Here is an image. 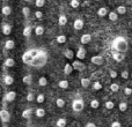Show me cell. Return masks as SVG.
Segmentation results:
<instances>
[{"label":"cell","mask_w":132,"mask_h":127,"mask_svg":"<svg viewBox=\"0 0 132 127\" xmlns=\"http://www.w3.org/2000/svg\"><path fill=\"white\" fill-rule=\"evenodd\" d=\"M108 8L107 7H101V8H98V11H97V15L98 16H101V17H103V16H105V15H108Z\"/></svg>","instance_id":"7402d4cb"},{"label":"cell","mask_w":132,"mask_h":127,"mask_svg":"<svg viewBox=\"0 0 132 127\" xmlns=\"http://www.w3.org/2000/svg\"><path fill=\"white\" fill-rule=\"evenodd\" d=\"M58 23H59V25H65L66 23H67V17H66L65 15H59Z\"/></svg>","instance_id":"83f0119b"},{"label":"cell","mask_w":132,"mask_h":127,"mask_svg":"<svg viewBox=\"0 0 132 127\" xmlns=\"http://www.w3.org/2000/svg\"><path fill=\"white\" fill-rule=\"evenodd\" d=\"M58 86H59L60 89H67L68 88V81L67 80H60Z\"/></svg>","instance_id":"484cf974"},{"label":"cell","mask_w":132,"mask_h":127,"mask_svg":"<svg viewBox=\"0 0 132 127\" xmlns=\"http://www.w3.org/2000/svg\"><path fill=\"white\" fill-rule=\"evenodd\" d=\"M73 27H74L75 30H81L84 28V21L81 19H77L74 21V23H73Z\"/></svg>","instance_id":"8fae6325"},{"label":"cell","mask_w":132,"mask_h":127,"mask_svg":"<svg viewBox=\"0 0 132 127\" xmlns=\"http://www.w3.org/2000/svg\"><path fill=\"white\" fill-rule=\"evenodd\" d=\"M31 32H32V28L30 27V25H27V27H24L23 28V36L24 37H30V35H31Z\"/></svg>","instance_id":"ffe728a7"},{"label":"cell","mask_w":132,"mask_h":127,"mask_svg":"<svg viewBox=\"0 0 132 127\" xmlns=\"http://www.w3.org/2000/svg\"><path fill=\"white\" fill-rule=\"evenodd\" d=\"M35 17H36V19H38V20H41V19L43 17V13H42L41 11H37V12H35Z\"/></svg>","instance_id":"f6af8a7d"},{"label":"cell","mask_w":132,"mask_h":127,"mask_svg":"<svg viewBox=\"0 0 132 127\" xmlns=\"http://www.w3.org/2000/svg\"><path fill=\"white\" fill-rule=\"evenodd\" d=\"M30 12H31V11H30V8L28 6H24L22 8V14H23V16H24V17H28V16L30 15Z\"/></svg>","instance_id":"1f68e13d"},{"label":"cell","mask_w":132,"mask_h":127,"mask_svg":"<svg viewBox=\"0 0 132 127\" xmlns=\"http://www.w3.org/2000/svg\"><path fill=\"white\" fill-rule=\"evenodd\" d=\"M116 13L119 14V15H123V14H125L126 13L125 6H118V7H117V12H116Z\"/></svg>","instance_id":"e575fe53"},{"label":"cell","mask_w":132,"mask_h":127,"mask_svg":"<svg viewBox=\"0 0 132 127\" xmlns=\"http://www.w3.org/2000/svg\"><path fill=\"white\" fill-rule=\"evenodd\" d=\"M0 120H1L2 124H8L9 120H11V113L6 109L0 110Z\"/></svg>","instance_id":"277c9868"},{"label":"cell","mask_w":132,"mask_h":127,"mask_svg":"<svg viewBox=\"0 0 132 127\" xmlns=\"http://www.w3.org/2000/svg\"><path fill=\"white\" fill-rule=\"evenodd\" d=\"M35 114H36L37 118H43V117L45 116V110H44L43 107H37V109L35 110Z\"/></svg>","instance_id":"ac0fdd59"},{"label":"cell","mask_w":132,"mask_h":127,"mask_svg":"<svg viewBox=\"0 0 132 127\" xmlns=\"http://www.w3.org/2000/svg\"><path fill=\"white\" fill-rule=\"evenodd\" d=\"M46 61H48V53H46V51L38 49V52H37V55L32 58V61L30 63V66L39 68V67H43V66L46 63Z\"/></svg>","instance_id":"7a4b0ae2"},{"label":"cell","mask_w":132,"mask_h":127,"mask_svg":"<svg viewBox=\"0 0 132 127\" xmlns=\"http://www.w3.org/2000/svg\"><path fill=\"white\" fill-rule=\"evenodd\" d=\"M23 1H27V2H31V0H23Z\"/></svg>","instance_id":"816d5d0a"},{"label":"cell","mask_w":132,"mask_h":127,"mask_svg":"<svg viewBox=\"0 0 132 127\" xmlns=\"http://www.w3.org/2000/svg\"><path fill=\"white\" fill-rule=\"evenodd\" d=\"M73 72V67L71 63H65L64 66V73L65 74H71V73Z\"/></svg>","instance_id":"d4e9b609"},{"label":"cell","mask_w":132,"mask_h":127,"mask_svg":"<svg viewBox=\"0 0 132 127\" xmlns=\"http://www.w3.org/2000/svg\"><path fill=\"white\" fill-rule=\"evenodd\" d=\"M85 57H86V50L84 48H79L77 52V58L81 60V59H85Z\"/></svg>","instance_id":"5bb4252c"},{"label":"cell","mask_w":132,"mask_h":127,"mask_svg":"<svg viewBox=\"0 0 132 127\" xmlns=\"http://www.w3.org/2000/svg\"><path fill=\"white\" fill-rule=\"evenodd\" d=\"M56 125H57V127H65L66 126V120L64 118H59L57 120V123H56Z\"/></svg>","instance_id":"836d02e7"},{"label":"cell","mask_w":132,"mask_h":127,"mask_svg":"<svg viewBox=\"0 0 132 127\" xmlns=\"http://www.w3.org/2000/svg\"><path fill=\"white\" fill-rule=\"evenodd\" d=\"M90 39H92L90 34H84L81 36V38H80V41H81L82 44H87V43H89V42H90Z\"/></svg>","instance_id":"d6986e66"},{"label":"cell","mask_w":132,"mask_h":127,"mask_svg":"<svg viewBox=\"0 0 132 127\" xmlns=\"http://www.w3.org/2000/svg\"><path fill=\"white\" fill-rule=\"evenodd\" d=\"M112 58L115 59V61H123L125 56L124 53H119V52H112Z\"/></svg>","instance_id":"7c38bea8"},{"label":"cell","mask_w":132,"mask_h":127,"mask_svg":"<svg viewBox=\"0 0 132 127\" xmlns=\"http://www.w3.org/2000/svg\"><path fill=\"white\" fill-rule=\"evenodd\" d=\"M92 62L93 63H95V65H102L103 63V61H104V60H103V58L101 57V56H94V57H92Z\"/></svg>","instance_id":"4fadbf2b"},{"label":"cell","mask_w":132,"mask_h":127,"mask_svg":"<svg viewBox=\"0 0 132 127\" xmlns=\"http://www.w3.org/2000/svg\"><path fill=\"white\" fill-rule=\"evenodd\" d=\"M15 98H16V93L15 91H13V90L7 91V93L5 94V96H4V102L5 103H12V102L15 101Z\"/></svg>","instance_id":"5b68a950"},{"label":"cell","mask_w":132,"mask_h":127,"mask_svg":"<svg viewBox=\"0 0 132 127\" xmlns=\"http://www.w3.org/2000/svg\"><path fill=\"white\" fill-rule=\"evenodd\" d=\"M104 106L107 107L108 110H111V109H114V107H115V103L111 102V101H108V102H105Z\"/></svg>","instance_id":"74e56055"},{"label":"cell","mask_w":132,"mask_h":127,"mask_svg":"<svg viewBox=\"0 0 132 127\" xmlns=\"http://www.w3.org/2000/svg\"><path fill=\"white\" fill-rule=\"evenodd\" d=\"M44 5H45V0H35V6L38 8H42Z\"/></svg>","instance_id":"8d00e7d4"},{"label":"cell","mask_w":132,"mask_h":127,"mask_svg":"<svg viewBox=\"0 0 132 127\" xmlns=\"http://www.w3.org/2000/svg\"><path fill=\"white\" fill-rule=\"evenodd\" d=\"M110 89H111V91H114V93H117V91L119 90V86L117 83H111Z\"/></svg>","instance_id":"60d3db41"},{"label":"cell","mask_w":132,"mask_h":127,"mask_svg":"<svg viewBox=\"0 0 132 127\" xmlns=\"http://www.w3.org/2000/svg\"><path fill=\"white\" fill-rule=\"evenodd\" d=\"M98 105H100V103H98L97 99H93V101L90 102V106L93 107V109H97Z\"/></svg>","instance_id":"7bdbcfd3"},{"label":"cell","mask_w":132,"mask_h":127,"mask_svg":"<svg viewBox=\"0 0 132 127\" xmlns=\"http://www.w3.org/2000/svg\"><path fill=\"white\" fill-rule=\"evenodd\" d=\"M35 99H36V102L38 103V104H42V103L45 101V96H44L43 94H39V95L36 96V98H35Z\"/></svg>","instance_id":"4dcf8cb0"},{"label":"cell","mask_w":132,"mask_h":127,"mask_svg":"<svg viewBox=\"0 0 132 127\" xmlns=\"http://www.w3.org/2000/svg\"><path fill=\"white\" fill-rule=\"evenodd\" d=\"M108 16H109V19L111 21H116L117 19H118V14L115 13V12H109V13H108Z\"/></svg>","instance_id":"d6a6232c"},{"label":"cell","mask_w":132,"mask_h":127,"mask_svg":"<svg viewBox=\"0 0 132 127\" xmlns=\"http://www.w3.org/2000/svg\"><path fill=\"white\" fill-rule=\"evenodd\" d=\"M56 41H57L58 44H64V43H66V36L65 35H58Z\"/></svg>","instance_id":"4316f807"},{"label":"cell","mask_w":132,"mask_h":127,"mask_svg":"<svg viewBox=\"0 0 132 127\" xmlns=\"http://www.w3.org/2000/svg\"><path fill=\"white\" fill-rule=\"evenodd\" d=\"M84 106H85V104H84V101H82L81 98H77V99H74L72 102V107H73V110H74L75 112L82 111Z\"/></svg>","instance_id":"3957f363"},{"label":"cell","mask_w":132,"mask_h":127,"mask_svg":"<svg viewBox=\"0 0 132 127\" xmlns=\"http://www.w3.org/2000/svg\"><path fill=\"white\" fill-rule=\"evenodd\" d=\"M121 76L123 77L124 80H126L129 77V72H128V70H123V72L121 73Z\"/></svg>","instance_id":"bcb514c9"},{"label":"cell","mask_w":132,"mask_h":127,"mask_svg":"<svg viewBox=\"0 0 132 127\" xmlns=\"http://www.w3.org/2000/svg\"><path fill=\"white\" fill-rule=\"evenodd\" d=\"M56 105H57L58 107H64L65 106V101L63 99V98H57V101H56Z\"/></svg>","instance_id":"d590c367"},{"label":"cell","mask_w":132,"mask_h":127,"mask_svg":"<svg viewBox=\"0 0 132 127\" xmlns=\"http://www.w3.org/2000/svg\"><path fill=\"white\" fill-rule=\"evenodd\" d=\"M119 110H121L122 112H124V111H126V109H128V104H126L125 102H122L121 104H119Z\"/></svg>","instance_id":"b9f144b4"},{"label":"cell","mask_w":132,"mask_h":127,"mask_svg":"<svg viewBox=\"0 0 132 127\" xmlns=\"http://www.w3.org/2000/svg\"><path fill=\"white\" fill-rule=\"evenodd\" d=\"M34 32L37 36H42V35L44 34V28L42 27V25H36V27L34 28Z\"/></svg>","instance_id":"603a6c76"},{"label":"cell","mask_w":132,"mask_h":127,"mask_svg":"<svg viewBox=\"0 0 132 127\" xmlns=\"http://www.w3.org/2000/svg\"><path fill=\"white\" fill-rule=\"evenodd\" d=\"M85 127H96V125L95 124H93V123H87Z\"/></svg>","instance_id":"f907efd6"},{"label":"cell","mask_w":132,"mask_h":127,"mask_svg":"<svg viewBox=\"0 0 132 127\" xmlns=\"http://www.w3.org/2000/svg\"><path fill=\"white\" fill-rule=\"evenodd\" d=\"M111 127H121V124H119L118 121H114V123L111 124Z\"/></svg>","instance_id":"681fc988"},{"label":"cell","mask_w":132,"mask_h":127,"mask_svg":"<svg viewBox=\"0 0 132 127\" xmlns=\"http://www.w3.org/2000/svg\"><path fill=\"white\" fill-rule=\"evenodd\" d=\"M96 1H100V0H96Z\"/></svg>","instance_id":"f5cc1de1"},{"label":"cell","mask_w":132,"mask_h":127,"mask_svg":"<svg viewBox=\"0 0 132 127\" xmlns=\"http://www.w3.org/2000/svg\"><path fill=\"white\" fill-rule=\"evenodd\" d=\"M14 65H15V61H14L13 58H6V59H5V61H4L5 67L11 68V67H14Z\"/></svg>","instance_id":"2e32d148"},{"label":"cell","mask_w":132,"mask_h":127,"mask_svg":"<svg viewBox=\"0 0 132 127\" xmlns=\"http://www.w3.org/2000/svg\"><path fill=\"white\" fill-rule=\"evenodd\" d=\"M5 50H13L14 48H15V42L13 41V39H7V41H5Z\"/></svg>","instance_id":"9c48e42d"},{"label":"cell","mask_w":132,"mask_h":127,"mask_svg":"<svg viewBox=\"0 0 132 127\" xmlns=\"http://www.w3.org/2000/svg\"><path fill=\"white\" fill-rule=\"evenodd\" d=\"M12 29H13L12 24H9V23H2L1 31H2V34H4L5 36H8V35H11L12 34Z\"/></svg>","instance_id":"8992f818"},{"label":"cell","mask_w":132,"mask_h":127,"mask_svg":"<svg viewBox=\"0 0 132 127\" xmlns=\"http://www.w3.org/2000/svg\"><path fill=\"white\" fill-rule=\"evenodd\" d=\"M22 82L24 84H27V86H30V84L32 83V76L30 74H27L24 75V76L22 77Z\"/></svg>","instance_id":"e0dca14e"},{"label":"cell","mask_w":132,"mask_h":127,"mask_svg":"<svg viewBox=\"0 0 132 127\" xmlns=\"http://www.w3.org/2000/svg\"><path fill=\"white\" fill-rule=\"evenodd\" d=\"M89 84H90V80H89V79H87V77L81 79V86L84 87V88H88Z\"/></svg>","instance_id":"f1b7e54d"},{"label":"cell","mask_w":132,"mask_h":127,"mask_svg":"<svg viewBox=\"0 0 132 127\" xmlns=\"http://www.w3.org/2000/svg\"><path fill=\"white\" fill-rule=\"evenodd\" d=\"M131 43H132V42H131Z\"/></svg>","instance_id":"db71d44e"},{"label":"cell","mask_w":132,"mask_h":127,"mask_svg":"<svg viewBox=\"0 0 132 127\" xmlns=\"http://www.w3.org/2000/svg\"><path fill=\"white\" fill-rule=\"evenodd\" d=\"M31 114H32V110L31 109H26V110H23L22 111V118L29 119L30 117H31Z\"/></svg>","instance_id":"44dd1931"},{"label":"cell","mask_w":132,"mask_h":127,"mask_svg":"<svg viewBox=\"0 0 132 127\" xmlns=\"http://www.w3.org/2000/svg\"><path fill=\"white\" fill-rule=\"evenodd\" d=\"M70 5L73 7V8H78V7L80 6V1L79 0H71Z\"/></svg>","instance_id":"ab89813d"},{"label":"cell","mask_w":132,"mask_h":127,"mask_svg":"<svg viewBox=\"0 0 132 127\" xmlns=\"http://www.w3.org/2000/svg\"><path fill=\"white\" fill-rule=\"evenodd\" d=\"M110 76H111L112 79H116L117 77V72L116 70H110Z\"/></svg>","instance_id":"c3c4849f"},{"label":"cell","mask_w":132,"mask_h":127,"mask_svg":"<svg viewBox=\"0 0 132 127\" xmlns=\"http://www.w3.org/2000/svg\"><path fill=\"white\" fill-rule=\"evenodd\" d=\"M124 94H125V95H128V96H130L132 94V89L131 88H125V89H124Z\"/></svg>","instance_id":"7dc6e473"},{"label":"cell","mask_w":132,"mask_h":127,"mask_svg":"<svg viewBox=\"0 0 132 127\" xmlns=\"http://www.w3.org/2000/svg\"><path fill=\"white\" fill-rule=\"evenodd\" d=\"M93 89L94 90H101V89H102V84H101L98 81L94 82L93 83Z\"/></svg>","instance_id":"f35d334b"},{"label":"cell","mask_w":132,"mask_h":127,"mask_svg":"<svg viewBox=\"0 0 132 127\" xmlns=\"http://www.w3.org/2000/svg\"><path fill=\"white\" fill-rule=\"evenodd\" d=\"M72 67H73V70H84L85 69V67H86V66L84 65V63H82L81 61H73L72 62Z\"/></svg>","instance_id":"ba28073f"},{"label":"cell","mask_w":132,"mask_h":127,"mask_svg":"<svg viewBox=\"0 0 132 127\" xmlns=\"http://www.w3.org/2000/svg\"><path fill=\"white\" fill-rule=\"evenodd\" d=\"M35 98H36V97L34 96V94H32V93H29L27 95V101H28V102H32V101H35Z\"/></svg>","instance_id":"ee69618b"},{"label":"cell","mask_w":132,"mask_h":127,"mask_svg":"<svg viewBox=\"0 0 132 127\" xmlns=\"http://www.w3.org/2000/svg\"><path fill=\"white\" fill-rule=\"evenodd\" d=\"M111 48L114 49V51H116V52L124 53V52H126V51H128L129 43H128V41H126L124 37L118 36V37H116V38L112 41Z\"/></svg>","instance_id":"6da1fadb"},{"label":"cell","mask_w":132,"mask_h":127,"mask_svg":"<svg viewBox=\"0 0 132 127\" xmlns=\"http://www.w3.org/2000/svg\"><path fill=\"white\" fill-rule=\"evenodd\" d=\"M2 81H4V83L6 84V86H12V84L14 83V79H13V76H11V75H5Z\"/></svg>","instance_id":"9a60e30c"},{"label":"cell","mask_w":132,"mask_h":127,"mask_svg":"<svg viewBox=\"0 0 132 127\" xmlns=\"http://www.w3.org/2000/svg\"><path fill=\"white\" fill-rule=\"evenodd\" d=\"M38 84L41 87H45L46 84H48V80H46V77H44V76H41L38 79Z\"/></svg>","instance_id":"f546056e"},{"label":"cell","mask_w":132,"mask_h":127,"mask_svg":"<svg viewBox=\"0 0 132 127\" xmlns=\"http://www.w3.org/2000/svg\"><path fill=\"white\" fill-rule=\"evenodd\" d=\"M64 56L65 58H67V59H73V57H74V52H73L72 50H65L64 51Z\"/></svg>","instance_id":"cb8c5ba5"},{"label":"cell","mask_w":132,"mask_h":127,"mask_svg":"<svg viewBox=\"0 0 132 127\" xmlns=\"http://www.w3.org/2000/svg\"><path fill=\"white\" fill-rule=\"evenodd\" d=\"M22 61L24 62V63H27V65H29V66H30V63H31V61H32V56L30 55L28 51H26V52L22 55Z\"/></svg>","instance_id":"52a82bcc"},{"label":"cell","mask_w":132,"mask_h":127,"mask_svg":"<svg viewBox=\"0 0 132 127\" xmlns=\"http://www.w3.org/2000/svg\"><path fill=\"white\" fill-rule=\"evenodd\" d=\"M1 14L5 16H8L12 14V7L9 5H4L1 8Z\"/></svg>","instance_id":"30bf717a"}]
</instances>
